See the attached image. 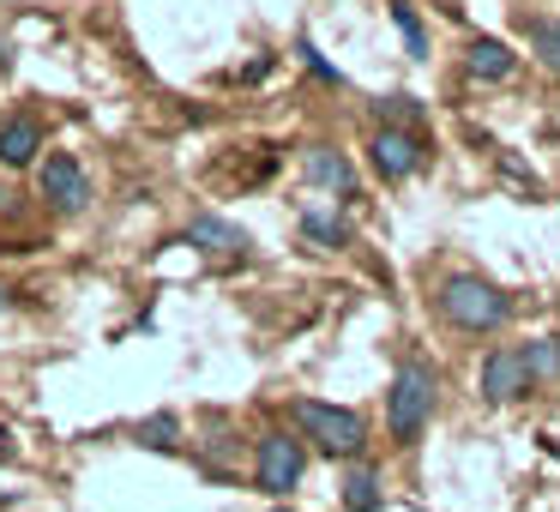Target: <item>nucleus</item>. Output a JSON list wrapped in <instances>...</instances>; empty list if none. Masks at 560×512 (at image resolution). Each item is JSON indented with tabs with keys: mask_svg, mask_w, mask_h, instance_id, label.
Returning a JSON list of instances; mask_svg holds the SVG:
<instances>
[{
	"mask_svg": "<svg viewBox=\"0 0 560 512\" xmlns=\"http://www.w3.org/2000/svg\"><path fill=\"white\" fill-rule=\"evenodd\" d=\"M440 314H446V326L458 331H494L500 319L512 314L506 290L488 278H476V271H458V278L440 283Z\"/></svg>",
	"mask_w": 560,
	"mask_h": 512,
	"instance_id": "nucleus-1",
	"label": "nucleus"
},
{
	"mask_svg": "<svg viewBox=\"0 0 560 512\" xmlns=\"http://www.w3.org/2000/svg\"><path fill=\"white\" fill-rule=\"evenodd\" d=\"M295 422L314 440L326 458H355L368 446V416L350 410V404H326V398H302L295 404Z\"/></svg>",
	"mask_w": 560,
	"mask_h": 512,
	"instance_id": "nucleus-2",
	"label": "nucleus"
},
{
	"mask_svg": "<svg viewBox=\"0 0 560 512\" xmlns=\"http://www.w3.org/2000/svg\"><path fill=\"white\" fill-rule=\"evenodd\" d=\"M428 416H434V368L428 362H404L398 380H392L386 392V428L398 446H410L416 434L428 428Z\"/></svg>",
	"mask_w": 560,
	"mask_h": 512,
	"instance_id": "nucleus-3",
	"label": "nucleus"
},
{
	"mask_svg": "<svg viewBox=\"0 0 560 512\" xmlns=\"http://www.w3.org/2000/svg\"><path fill=\"white\" fill-rule=\"evenodd\" d=\"M259 488L266 494H290L295 482H302V470H307V446L295 434H266L259 440Z\"/></svg>",
	"mask_w": 560,
	"mask_h": 512,
	"instance_id": "nucleus-4",
	"label": "nucleus"
},
{
	"mask_svg": "<svg viewBox=\"0 0 560 512\" xmlns=\"http://www.w3.org/2000/svg\"><path fill=\"white\" fill-rule=\"evenodd\" d=\"M368 163H374L386 182H410V175L422 170V146H416L410 127H374V139H368Z\"/></svg>",
	"mask_w": 560,
	"mask_h": 512,
	"instance_id": "nucleus-5",
	"label": "nucleus"
},
{
	"mask_svg": "<svg viewBox=\"0 0 560 512\" xmlns=\"http://www.w3.org/2000/svg\"><path fill=\"white\" fill-rule=\"evenodd\" d=\"M43 199H49L55 211H85L91 182H85V170H79L73 151H55V158L43 163Z\"/></svg>",
	"mask_w": 560,
	"mask_h": 512,
	"instance_id": "nucleus-6",
	"label": "nucleus"
},
{
	"mask_svg": "<svg viewBox=\"0 0 560 512\" xmlns=\"http://www.w3.org/2000/svg\"><path fill=\"white\" fill-rule=\"evenodd\" d=\"M530 392V368H524V344H512V350H494L482 362V398L488 404H512Z\"/></svg>",
	"mask_w": 560,
	"mask_h": 512,
	"instance_id": "nucleus-7",
	"label": "nucleus"
},
{
	"mask_svg": "<svg viewBox=\"0 0 560 512\" xmlns=\"http://www.w3.org/2000/svg\"><path fill=\"white\" fill-rule=\"evenodd\" d=\"M512 67H518V55H512L500 37H476L470 49H464V73L482 79V85H500V79H512Z\"/></svg>",
	"mask_w": 560,
	"mask_h": 512,
	"instance_id": "nucleus-8",
	"label": "nucleus"
},
{
	"mask_svg": "<svg viewBox=\"0 0 560 512\" xmlns=\"http://www.w3.org/2000/svg\"><path fill=\"white\" fill-rule=\"evenodd\" d=\"M307 187H319V194H350L355 187L350 158H343L338 146H314L307 151Z\"/></svg>",
	"mask_w": 560,
	"mask_h": 512,
	"instance_id": "nucleus-9",
	"label": "nucleus"
},
{
	"mask_svg": "<svg viewBox=\"0 0 560 512\" xmlns=\"http://www.w3.org/2000/svg\"><path fill=\"white\" fill-rule=\"evenodd\" d=\"M43 151V127L25 121V115H13V121H0V163L7 170H25V163H37Z\"/></svg>",
	"mask_w": 560,
	"mask_h": 512,
	"instance_id": "nucleus-10",
	"label": "nucleus"
},
{
	"mask_svg": "<svg viewBox=\"0 0 560 512\" xmlns=\"http://www.w3.org/2000/svg\"><path fill=\"white\" fill-rule=\"evenodd\" d=\"M187 247H199V254H242L247 235L223 218H194L187 223Z\"/></svg>",
	"mask_w": 560,
	"mask_h": 512,
	"instance_id": "nucleus-11",
	"label": "nucleus"
},
{
	"mask_svg": "<svg viewBox=\"0 0 560 512\" xmlns=\"http://www.w3.org/2000/svg\"><path fill=\"white\" fill-rule=\"evenodd\" d=\"M524 368H530V392L560 380V338H530L524 344Z\"/></svg>",
	"mask_w": 560,
	"mask_h": 512,
	"instance_id": "nucleus-12",
	"label": "nucleus"
},
{
	"mask_svg": "<svg viewBox=\"0 0 560 512\" xmlns=\"http://www.w3.org/2000/svg\"><path fill=\"white\" fill-rule=\"evenodd\" d=\"M302 235H307V242H319V247H343V242H350L343 218H338V211H326V206H307L302 211Z\"/></svg>",
	"mask_w": 560,
	"mask_h": 512,
	"instance_id": "nucleus-13",
	"label": "nucleus"
},
{
	"mask_svg": "<svg viewBox=\"0 0 560 512\" xmlns=\"http://www.w3.org/2000/svg\"><path fill=\"white\" fill-rule=\"evenodd\" d=\"M343 507H350V512H374L380 507V470H368V464H362V470L343 476Z\"/></svg>",
	"mask_w": 560,
	"mask_h": 512,
	"instance_id": "nucleus-14",
	"label": "nucleus"
},
{
	"mask_svg": "<svg viewBox=\"0 0 560 512\" xmlns=\"http://www.w3.org/2000/svg\"><path fill=\"white\" fill-rule=\"evenodd\" d=\"M392 25H398L404 43H410L416 61H428V25H422V13H416L410 0H392Z\"/></svg>",
	"mask_w": 560,
	"mask_h": 512,
	"instance_id": "nucleus-15",
	"label": "nucleus"
},
{
	"mask_svg": "<svg viewBox=\"0 0 560 512\" xmlns=\"http://www.w3.org/2000/svg\"><path fill=\"white\" fill-rule=\"evenodd\" d=\"M175 434H182V422H175L170 410H158V416H145V422L133 428V440L139 446H151V452H163V446H175Z\"/></svg>",
	"mask_w": 560,
	"mask_h": 512,
	"instance_id": "nucleus-16",
	"label": "nucleus"
},
{
	"mask_svg": "<svg viewBox=\"0 0 560 512\" xmlns=\"http://www.w3.org/2000/svg\"><path fill=\"white\" fill-rule=\"evenodd\" d=\"M530 49H536V61L560 79V19H542V25L530 31Z\"/></svg>",
	"mask_w": 560,
	"mask_h": 512,
	"instance_id": "nucleus-17",
	"label": "nucleus"
},
{
	"mask_svg": "<svg viewBox=\"0 0 560 512\" xmlns=\"http://www.w3.org/2000/svg\"><path fill=\"white\" fill-rule=\"evenodd\" d=\"M374 115H380V127H416L422 121V103L416 97H380Z\"/></svg>",
	"mask_w": 560,
	"mask_h": 512,
	"instance_id": "nucleus-18",
	"label": "nucleus"
},
{
	"mask_svg": "<svg viewBox=\"0 0 560 512\" xmlns=\"http://www.w3.org/2000/svg\"><path fill=\"white\" fill-rule=\"evenodd\" d=\"M302 61H307V67H314V73H319V79H326V85H343V73H338V67H331V61H326V55H319V49H314V43H302Z\"/></svg>",
	"mask_w": 560,
	"mask_h": 512,
	"instance_id": "nucleus-19",
	"label": "nucleus"
},
{
	"mask_svg": "<svg viewBox=\"0 0 560 512\" xmlns=\"http://www.w3.org/2000/svg\"><path fill=\"white\" fill-rule=\"evenodd\" d=\"M0 314H7V290H0Z\"/></svg>",
	"mask_w": 560,
	"mask_h": 512,
	"instance_id": "nucleus-20",
	"label": "nucleus"
},
{
	"mask_svg": "<svg viewBox=\"0 0 560 512\" xmlns=\"http://www.w3.org/2000/svg\"><path fill=\"white\" fill-rule=\"evenodd\" d=\"M278 512H290V507H278Z\"/></svg>",
	"mask_w": 560,
	"mask_h": 512,
	"instance_id": "nucleus-21",
	"label": "nucleus"
}]
</instances>
